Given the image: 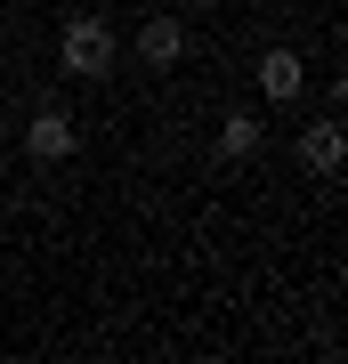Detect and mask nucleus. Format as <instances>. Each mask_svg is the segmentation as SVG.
Returning a JSON list of instances; mask_svg holds the SVG:
<instances>
[{"mask_svg": "<svg viewBox=\"0 0 348 364\" xmlns=\"http://www.w3.org/2000/svg\"><path fill=\"white\" fill-rule=\"evenodd\" d=\"M300 170H308V178H340L348 170V130L340 122H308V130H300Z\"/></svg>", "mask_w": 348, "mask_h": 364, "instance_id": "nucleus-3", "label": "nucleus"}, {"mask_svg": "<svg viewBox=\"0 0 348 364\" xmlns=\"http://www.w3.org/2000/svg\"><path fill=\"white\" fill-rule=\"evenodd\" d=\"M130 49H138V65H154V73H170V65H179V57H186V25H179V16H146Z\"/></svg>", "mask_w": 348, "mask_h": 364, "instance_id": "nucleus-4", "label": "nucleus"}, {"mask_svg": "<svg viewBox=\"0 0 348 364\" xmlns=\"http://www.w3.org/2000/svg\"><path fill=\"white\" fill-rule=\"evenodd\" d=\"M259 154V114H227L219 122V162H251Z\"/></svg>", "mask_w": 348, "mask_h": 364, "instance_id": "nucleus-6", "label": "nucleus"}, {"mask_svg": "<svg viewBox=\"0 0 348 364\" xmlns=\"http://www.w3.org/2000/svg\"><path fill=\"white\" fill-rule=\"evenodd\" d=\"M308 90V65H300V49H259V97H300Z\"/></svg>", "mask_w": 348, "mask_h": 364, "instance_id": "nucleus-5", "label": "nucleus"}, {"mask_svg": "<svg viewBox=\"0 0 348 364\" xmlns=\"http://www.w3.org/2000/svg\"><path fill=\"white\" fill-rule=\"evenodd\" d=\"M57 57H65V73H73V81H105V73H114V57H122V41H114L105 16H73L65 41H57Z\"/></svg>", "mask_w": 348, "mask_h": 364, "instance_id": "nucleus-1", "label": "nucleus"}, {"mask_svg": "<svg viewBox=\"0 0 348 364\" xmlns=\"http://www.w3.org/2000/svg\"><path fill=\"white\" fill-rule=\"evenodd\" d=\"M332 105H340V114H348V73H340V81H332Z\"/></svg>", "mask_w": 348, "mask_h": 364, "instance_id": "nucleus-7", "label": "nucleus"}, {"mask_svg": "<svg viewBox=\"0 0 348 364\" xmlns=\"http://www.w3.org/2000/svg\"><path fill=\"white\" fill-rule=\"evenodd\" d=\"M73 146H81V130H73V114H57V105H41V114L25 122V154L33 162H73Z\"/></svg>", "mask_w": 348, "mask_h": 364, "instance_id": "nucleus-2", "label": "nucleus"}]
</instances>
